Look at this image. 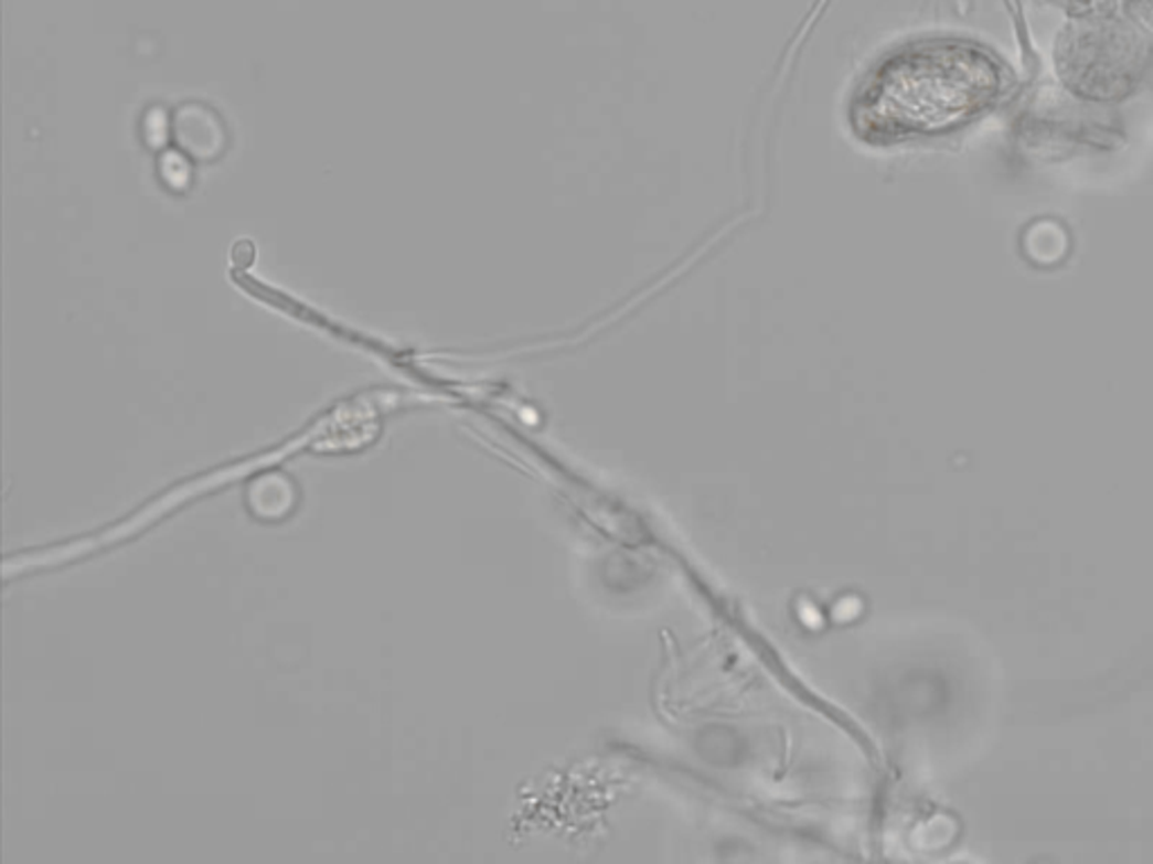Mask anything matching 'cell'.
Segmentation results:
<instances>
[{"mask_svg": "<svg viewBox=\"0 0 1153 864\" xmlns=\"http://www.w3.org/2000/svg\"><path fill=\"white\" fill-rule=\"evenodd\" d=\"M1010 73L973 41L924 36L886 52L856 84L847 122L869 147L962 129L1005 95Z\"/></svg>", "mask_w": 1153, "mask_h": 864, "instance_id": "cell-1", "label": "cell"}, {"mask_svg": "<svg viewBox=\"0 0 1153 864\" xmlns=\"http://www.w3.org/2000/svg\"><path fill=\"white\" fill-rule=\"evenodd\" d=\"M1061 79L1090 99H1118L1138 84L1144 68V43L1127 25L1107 17L1079 19L1057 50Z\"/></svg>", "mask_w": 1153, "mask_h": 864, "instance_id": "cell-2", "label": "cell"}, {"mask_svg": "<svg viewBox=\"0 0 1153 864\" xmlns=\"http://www.w3.org/2000/svg\"><path fill=\"white\" fill-rule=\"evenodd\" d=\"M196 127L199 125L194 120L192 106H185L183 110H179V115H177V138H179V142L194 158L210 160V158H214L218 153V149L224 147L222 122H218L216 115L212 113L210 118H207V122L203 125V129H196Z\"/></svg>", "mask_w": 1153, "mask_h": 864, "instance_id": "cell-3", "label": "cell"}, {"mask_svg": "<svg viewBox=\"0 0 1153 864\" xmlns=\"http://www.w3.org/2000/svg\"><path fill=\"white\" fill-rule=\"evenodd\" d=\"M1115 0H1070V8L1079 19H1092V17H1104Z\"/></svg>", "mask_w": 1153, "mask_h": 864, "instance_id": "cell-4", "label": "cell"}, {"mask_svg": "<svg viewBox=\"0 0 1153 864\" xmlns=\"http://www.w3.org/2000/svg\"><path fill=\"white\" fill-rule=\"evenodd\" d=\"M1127 3L1135 21L1153 32V0H1127Z\"/></svg>", "mask_w": 1153, "mask_h": 864, "instance_id": "cell-5", "label": "cell"}]
</instances>
